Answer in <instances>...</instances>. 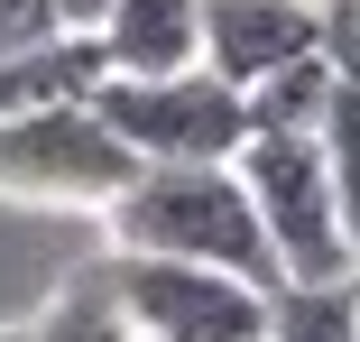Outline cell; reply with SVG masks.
I'll list each match as a JSON object with an SVG mask.
<instances>
[{
	"instance_id": "cell-1",
	"label": "cell",
	"mask_w": 360,
	"mask_h": 342,
	"mask_svg": "<svg viewBox=\"0 0 360 342\" xmlns=\"http://www.w3.org/2000/svg\"><path fill=\"white\" fill-rule=\"evenodd\" d=\"M111 250H167V259H212L240 278L277 287V250L259 232V203L240 185L231 158H194V167H139L111 203H102Z\"/></svg>"
},
{
	"instance_id": "cell-2",
	"label": "cell",
	"mask_w": 360,
	"mask_h": 342,
	"mask_svg": "<svg viewBox=\"0 0 360 342\" xmlns=\"http://www.w3.org/2000/svg\"><path fill=\"white\" fill-rule=\"evenodd\" d=\"M231 167H240V185L259 203L277 278H360V250H351V222H342V185L323 167L314 129H250Z\"/></svg>"
},
{
	"instance_id": "cell-3",
	"label": "cell",
	"mask_w": 360,
	"mask_h": 342,
	"mask_svg": "<svg viewBox=\"0 0 360 342\" xmlns=\"http://www.w3.org/2000/svg\"><path fill=\"white\" fill-rule=\"evenodd\" d=\"M102 278L139 342H268V296L240 268L167 259V250H102Z\"/></svg>"
},
{
	"instance_id": "cell-4",
	"label": "cell",
	"mask_w": 360,
	"mask_h": 342,
	"mask_svg": "<svg viewBox=\"0 0 360 342\" xmlns=\"http://www.w3.org/2000/svg\"><path fill=\"white\" fill-rule=\"evenodd\" d=\"M139 176L120 129L84 102H37L0 120V194L10 203H56V213H102V203Z\"/></svg>"
},
{
	"instance_id": "cell-5",
	"label": "cell",
	"mask_w": 360,
	"mask_h": 342,
	"mask_svg": "<svg viewBox=\"0 0 360 342\" xmlns=\"http://www.w3.org/2000/svg\"><path fill=\"white\" fill-rule=\"evenodd\" d=\"M93 111L120 129L139 167H194V158H240L250 102L212 65H176V75H102Z\"/></svg>"
},
{
	"instance_id": "cell-6",
	"label": "cell",
	"mask_w": 360,
	"mask_h": 342,
	"mask_svg": "<svg viewBox=\"0 0 360 342\" xmlns=\"http://www.w3.org/2000/svg\"><path fill=\"white\" fill-rule=\"evenodd\" d=\"M296 56H323V0H203V65L222 84H259Z\"/></svg>"
},
{
	"instance_id": "cell-7",
	"label": "cell",
	"mask_w": 360,
	"mask_h": 342,
	"mask_svg": "<svg viewBox=\"0 0 360 342\" xmlns=\"http://www.w3.org/2000/svg\"><path fill=\"white\" fill-rule=\"evenodd\" d=\"M102 75H176L203 65V0H111L93 19Z\"/></svg>"
},
{
	"instance_id": "cell-8",
	"label": "cell",
	"mask_w": 360,
	"mask_h": 342,
	"mask_svg": "<svg viewBox=\"0 0 360 342\" xmlns=\"http://www.w3.org/2000/svg\"><path fill=\"white\" fill-rule=\"evenodd\" d=\"M268 342H360V278H277Z\"/></svg>"
},
{
	"instance_id": "cell-9",
	"label": "cell",
	"mask_w": 360,
	"mask_h": 342,
	"mask_svg": "<svg viewBox=\"0 0 360 342\" xmlns=\"http://www.w3.org/2000/svg\"><path fill=\"white\" fill-rule=\"evenodd\" d=\"M28 342H129V315H120V296H111V278H102V259L84 268V278H65V287L28 315Z\"/></svg>"
},
{
	"instance_id": "cell-10",
	"label": "cell",
	"mask_w": 360,
	"mask_h": 342,
	"mask_svg": "<svg viewBox=\"0 0 360 342\" xmlns=\"http://www.w3.org/2000/svg\"><path fill=\"white\" fill-rule=\"evenodd\" d=\"M333 65L323 56H296V65H277V75H259L240 102H250V129H323V111H333Z\"/></svg>"
},
{
	"instance_id": "cell-11",
	"label": "cell",
	"mask_w": 360,
	"mask_h": 342,
	"mask_svg": "<svg viewBox=\"0 0 360 342\" xmlns=\"http://www.w3.org/2000/svg\"><path fill=\"white\" fill-rule=\"evenodd\" d=\"M323 167L342 185V222H351V250H360V84H333V111H323Z\"/></svg>"
},
{
	"instance_id": "cell-12",
	"label": "cell",
	"mask_w": 360,
	"mask_h": 342,
	"mask_svg": "<svg viewBox=\"0 0 360 342\" xmlns=\"http://www.w3.org/2000/svg\"><path fill=\"white\" fill-rule=\"evenodd\" d=\"M46 37H65V10H56V0H0V56H28Z\"/></svg>"
},
{
	"instance_id": "cell-13",
	"label": "cell",
	"mask_w": 360,
	"mask_h": 342,
	"mask_svg": "<svg viewBox=\"0 0 360 342\" xmlns=\"http://www.w3.org/2000/svg\"><path fill=\"white\" fill-rule=\"evenodd\" d=\"M323 65L360 84V0H323Z\"/></svg>"
},
{
	"instance_id": "cell-14",
	"label": "cell",
	"mask_w": 360,
	"mask_h": 342,
	"mask_svg": "<svg viewBox=\"0 0 360 342\" xmlns=\"http://www.w3.org/2000/svg\"><path fill=\"white\" fill-rule=\"evenodd\" d=\"M56 10H65V28H93V19L111 10V0H56Z\"/></svg>"
},
{
	"instance_id": "cell-15",
	"label": "cell",
	"mask_w": 360,
	"mask_h": 342,
	"mask_svg": "<svg viewBox=\"0 0 360 342\" xmlns=\"http://www.w3.org/2000/svg\"><path fill=\"white\" fill-rule=\"evenodd\" d=\"M0 342H28V324H0Z\"/></svg>"
},
{
	"instance_id": "cell-16",
	"label": "cell",
	"mask_w": 360,
	"mask_h": 342,
	"mask_svg": "<svg viewBox=\"0 0 360 342\" xmlns=\"http://www.w3.org/2000/svg\"><path fill=\"white\" fill-rule=\"evenodd\" d=\"M129 342H139V333H129Z\"/></svg>"
}]
</instances>
